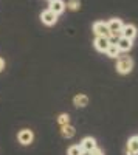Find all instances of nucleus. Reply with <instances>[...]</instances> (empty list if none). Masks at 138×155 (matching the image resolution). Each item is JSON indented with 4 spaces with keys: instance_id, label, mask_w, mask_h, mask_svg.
I'll return each instance as SVG.
<instances>
[{
    "instance_id": "14",
    "label": "nucleus",
    "mask_w": 138,
    "mask_h": 155,
    "mask_svg": "<svg viewBox=\"0 0 138 155\" xmlns=\"http://www.w3.org/2000/svg\"><path fill=\"white\" fill-rule=\"evenodd\" d=\"M120 48L117 47V44H110L109 45V48H107V51H106V54L109 56V58H113V59H117V58H120Z\"/></svg>"
},
{
    "instance_id": "7",
    "label": "nucleus",
    "mask_w": 138,
    "mask_h": 155,
    "mask_svg": "<svg viewBox=\"0 0 138 155\" xmlns=\"http://www.w3.org/2000/svg\"><path fill=\"white\" fill-rule=\"evenodd\" d=\"M79 146H81V149H82L84 152H92L93 149L98 147L95 138H92V137H85V138L81 141V143H79Z\"/></svg>"
},
{
    "instance_id": "5",
    "label": "nucleus",
    "mask_w": 138,
    "mask_h": 155,
    "mask_svg": "<svg viewBox=\"0 0 138 155\" xmlns=\"http://www.w3.org/2000/svg\"><path fill=\"white\" fill-rule=\"evenodd\" d=\"M95 48L98 51H101V53H106L109 45H110V39L109 37H103V36H96L95 37Z\"/></svg>"
},
{
    "instance_id": "8",
    "label": "nucleus",
    "mask_w": 138,
    "mask_h": 155,
    "mask_svg": "<svg viewBox=\"0 0 138 155\" xmlns=\"http://www.w3.org/2000/svg\"><path fill=\"white\" fill-rule=\"evenodd\" d=\"M50 11H53L56 16H59L61 12H64L65 9V3L62 2V0H50Z\"/></svg>"
},
{
    "instance_id": "13",
    "label": "nucleus",
    "mask_w": 138,
    "mask_h": 155,
    "mask_svg": "<svg viewBox=\"0 0 138 155\" xmlns=\"http://www.w3.org/2000/svg\"><path fill=\"white\" fill-rule=\"evenodd\" d=\"M61 134L64 138H73L74 134H76V130H74V127L70 126V124H65V126H62L61 127Z\"/></svg>"
},
{
    "instance_id": "19",
    "label": "nucleus",
    "mask_w": 138,
    "mask_h": 155,
    "mask_svg": "<svg viewBox=\"0 0 138 155\" xmlns=\"http://www.w3.org/2000/svg\"><path fill=\"white\" fill-rule=\"evenodd\" d=\"M3 68H5V61H3L2 58H0V71H2Z\"/></svg>"
},
{
    "instance_id": "6",
    "label": "nucleus",
    "mask_w": 138,
    "mask_h": 155,
    "mask_svg": "<svg viewBox=\"0 0 138 155\" xmlns=\"http://www.w3.org/2000/svg\"><path fill=\"white\" fill-rule=\"evenodd\" d=\"M41 20H42V23L48 25V27H51V25H54L58 22V16L54 14L53 11L45 9V11H42V14H41Z\"/></svg>"
},
{
    "instance_id": "3",
    "label": "nucleus",
    "mask_w": 138,
    "mask_h": 155,
    "mask_svg": "<svg viewBox=\"0 0 138 155\" xmlns=\"http://www.w3.org/2000/svg\"><path fill=\"white\" fill-rule=\"evenodd\" d=\"M17 140H19V143H20V144L28 146V144L33 143L34 134H33V130H30V129H22V130L17 134Z\"/></svg>"
},
{
    "instance_id": "1",
    "label": "nucleus",
    "mask_w": 138,
    "mask_h": 155,
    "mask_svg": "<svg viewBox=\"0 0 138 155\" xmlns=\"http://www.w3.org/2000/svg\"><path fill=\"white\" fill-rule=\"evenodd\" d=\"M133 68V61L132 58L129 56H123V58H118V62H117V71L120 74H129Z\"/></svg>"
},
{
    "instance_id": "17",
    "label": "nucleus",
    "mask_w": 138,
    "mask_h": 155,
    "mask_svg": "<svg viewBox=\"0 0 138 155\" xmlns=\"http://www.w3.org/2000/svg\"><path fill=\"white\" fill-rule=\"evenodd\" d=\"M58 123L61 124V127L65 126V124H70V116H68V113H61V115L58 116Z\"/></svg>"
},
{
    "instance_id": "18",
    "label": "nucleus",
    "mask_w": 138,
    "mask_h": 155,
    "mask_svg": "<svg viewBox=\"0 0 138 155\" xmlns=\"http://www.w3.org/2000/svg\"><path fill=\"white\" fill-rule=\"evenodd\" d=\"M90 155H104V152L99 149V147H96V149H93V150L90 152Z\"/></svg>"
},
{
    "instance_id": "10",
    "label": "nucleus",
    "mask_w": 138,
    "mask_h": 155,
    "mask_svg": "<svg viewBox=\"0 0 138 155\" xmlns=\"http://www.w3.org/2000/svg\"><path fill=\"white\" fill-rule=\"evenodd\" d=\"M132 41L130 39H127V37H123V36H120L118 37V41H117V47L120 48V51H129L130 48H132Z\"/></svg>"
},
{
    "instance_id": "4",
    "label": "nucleus",
    "mask_w": 138,
    "mask_h": 155,
    "mask_svg": "<svg viewBox=\"0 0 138 155\" xmlns=\"http://www.w3.org/2000/svg\"><path fill=\"white\" fill-rule=\"evenodd\" d=\"M107 27H109L112 36H117V34L121 36V30H123V27H124V23L121 22V19H110V20L107 22Z\"/></svg>"
},
{
    "instance_id": "16",
    "label": "nucleus",
    "mask_w": 138,
    "mask_h": 155,
    "mask_svg": "<svg viewBox=\"0 0 138 155\" xmlns=\"http://www.w3.org/2000/svg\"><path fill=\"white\" fill-rule=\"evenodd\" d=\"M65 8H68L70 11H78L81 8V2H79V0H68Z\"/></svg>"
},
{
    "instance_id": "12",
    "label": "nucleus",
    "mask_w": 138,
    "mask_h": 155,
    "mask_svg": "<svg viewBox=\"0 0 138 155\" xmlns=\"http://www.w3.org/2000/svg\"><path fill=\"white\" fill-rule=\"evenodd\" d=\"M73 104L76 107H85L87 104H89V96L84 95V93H79L73 98Z\"/></svg>"
},
{
    "instance_id": "9",
    "label": "nucleus",
    "mask_w": 138,
    "mask_h": 155,
    "mask_svg": "<svg viewBox=\"0 0 138 155\" xmlns=\"http://www.w3.org/2000/svg\"><path fill=\"white\" fill-rule=\"evenodd\" d=\"M121 36L123 37H127V39H132L136 36V27L135 25H132V23H129V25H124L123 27V30H121Z\"/></svg>"
},
{
    "instance_id": "20",
    "label": "nucleus",
    "mask_w": 138,
    "mask_h": 155,
    "mask_svg": "<svg viewBox=\"0 0 138 155\" xmlns=\"http://www.w3.org/2000/svg\"><path fill=\"white\" fill-rule=\"evenodd\" d=\"M82 155H90V152H82Z\"/></svg>"
},
{
    "instance_id": "15",
    "label": "nucleus",
    "mask_w": 138,
    "mask_h": 155,
    "mask_svg": "<svg viewBox=\"0 0 138 155\" xmlns=\"http://www.w3.org/2000/svg\"><path fill=\"white\" fill-rule=\"evenodd\" d=\"M82 149H81V146L79 144H73V146H70L68 147V150H67V155H82Z\"/></svg>"
},
{
    "instance_id": "2",
    "label": "nucleus",
    "mask_w": 138,
    "mask_h": 155,
    "mask_svg": "<svg viewBox=\"0 0 138 155\" xmlns=\"http://www.w3.org/2000/svg\"><path fill=\"white\" fill-rule=\"evenodd\" d=\"M93 33L95 36H103V37H112V33L107 27V22H95L93 23Z\"/></svg>"
},
{
    "instance_id": "11",
    "label": "nucleus",
    "mask_w": 138,
    "mask_h": 155,
    "mask_svg": "<svg viewBox=\"0 0 138 155\" xmlns=\"http://www.w3.org/2000/svg\"><path fill=\"white\" fill-rule=\"evenodd\" d=\"M127 155H138V137H132L127 141Z\"/></svg>"
}]
</instances>
